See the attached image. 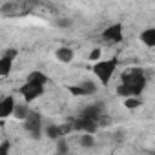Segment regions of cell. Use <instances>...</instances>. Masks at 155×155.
<instances>
[{
  "mask_svg": "<svg viewBox=\"0 0 155 155\" xmlns=\"http://www.w3.org/2000/svg\"><path fill=\"white\" fill-rule=\"evenodd\" d=\"M79 142H81L82 148H93L95 146V137H93V133H84L79 139Z\"/></svg>",
  "mask_w": 155,
  "mask_h": 155,
  "instance_id": "2e32d148",
  "label": "cell"
},
{
  "mask_svg": "<svg viewBox=\"0 0 155 155\" xmlns=\"http://www.w3.org/2000/svg\"><path fill=\"white\" fill-rule=\"evenodd\" d=\"M55 57H57L60 62L68 64V62H71V60H73L75 53H73V49H71V48H68V46H62V48H58V49L55 51Z\"/></svg>",
  "mask_w": 155,
  "mask_h": 155,
  "instance_id": "30bf717a",
  "label": "cell"
},
{
  "mask_svg": "<svg viewBox=\"0 0 155 155\" xmlns=\"http://www.w3.org/2000/svg\"><path fill=\"white\" fill-rule=\"evenodd\" d=\"M140 42L148 48H155V28H148L140 33Z\"/></svg>",
  "mask_w": 155,
  "mask_h": 155,
  "instance_id": "8fae6325",
  "label": "cell"
},
{
  "mask_svg": "<svg viewBox=\"0 0 155 155\" xmlns=\"http://www.w3.org/2000/svg\"><path fill=\"white\" fill-rule=\"evenodd\" d=\"M102 38L110 42H120L122 40V26L120 24H111L102 31Z\"/></svg>",
  "mask_w": 155,
  "mask_h": 155,
  "instance_id": "52a82bcc",
  "label": "cell"
},
{
  "mask_svg": "<svg viewBox=\"0 0 155 155\" xmlns=\"http://www.w3.org/2000/svg\"><path fill=\"white\" fill-rule=\"evenodd\" d=\"M124 139V130H119V133H115V140H122Z\"/></svg>",
  "mask_w": 155,
  "mask_h": 155,
  "instance_id": "cb8c5ba5",
  "label": "cell"
},
{
  "mask_svg": "<svg viewBox=\"0 0 155 155\" xmlns=\"http://www.w3.org/2000/svg\"><path fill=\"white\" fill-rule=\"evenodd\" d=\"M26 82L38 84V86H46V82H48V77H46L44 73H40V71H33V73H29V77H28V81H26Z\"/></svg>",
  "mask_w": 155,
  "mask_h": 155,
  "instance_id": "4fadbf2b",
  "label": "cell"
},
{
  "mask_svg": "<svg viewBox=\"0 0 155 155\" xmlns=\"http://www.w3.org/2000/svg\"><path fill=\"white\" fill-rule=\"evenodd\" d=\"M15 9H17L15 2H4L2 6H0V11H2V15H4V17H11L9 13H11V11L15 13Z\"/></svg>",
  "mask_w": 155,
  "mask_h": 155,
  "instance_id": "ac0fdd59",
  "label": "cell"
},
{
  "mask_svg": "<svg viewBox=\"0 0 155 155\" xmlns=\"http://www.w3.org/2000/svg\"><path fill=\"white\" fill-rule=\"evenodd\" d=\"M57 150H58V155H64V153L68 151V144H66V142L60 139V140H58V146H57Z\"/></svg>",
  "mask_w": 155,
  "mask_h": 155,
  "instance_id": "7402d4cb",
  "label": "cell"
},
{
  "mask_svg": "<svg viewBox=\"0 0 155 155\" xmlns=\"http://www.w3.org/2000/svg\"><path fill=\"white\" fill-rule=\"evenodd\" d=\"M151 155H155V151H153V153H151Z\"/></svg>",
  "mask_w": 155,
  "mask_h": 155,
  "instance_id": "d4e9b609",
  "label": "cell"
},
{
  "mask_svg": "<svg viewBox=\"0 0 155 155\" xmlns=\"http://www.w3.org/2000/svg\"><path fill=\"white\" fill-rule=\"evenodd\" d=\"M17 55H18V51H17V49H13V48H11V49H6V51H4V57H8V58H11V60H13V58H15Z\"/></svg>",
  "mask_w": 155,
  "mask_h": 155,
  "instance_id": "603a6c76",
  "label": "cell"
},
{
  "mask_svg": "<svg viewBox=\"0 0 155 155\" xmlns=\"http://www.w3.org/2000/svg\"><path fill=\"white\" fill-rule=\"evenodd\" d=\"M11 68H13V60L2 55V58H0V75H2V77H8V75L11 73Z\"/></svg>",
  "mask_w": 155,
  "mask_h": 155,
  "instance_id": "9a60e30c",
  "label": "cell"
},
{
  "mask_svg": "<svg viewBox=\"0 0 155 155\" xmlns=\"http://www.w3.org/2000/svg\"><path fill=\"white\" fill-rule=\"evenodd\" d=\"M69 93L79 95V97H82V95H93V93H97V84L91 82V81H84L81 84H77V86H69Z\"/></svg>",
  "mask_w": 155,
  "mask_h": 155,
  "instance_id": "5b68a950",
  "label": "cell"
},
{
  "mask_svg": "<svg viewBox=\"0 0 155 155\" xmlns=\"http://www.w3.org/2000/svg\"><path fill=\"white\" fill-rule=\"evenodd\" d=\"M20 93L24 97L26 102H31L35 99H38L42 93H44V86H38V84H31V82H26L22 88H20Z\"/></svg>",
  "mask_w": 155,
  "mask_h": 155,
  "instance_id": "277c9868",
  "label": "cell"
},
{
  "mask_svg": "<svg viewBox=\"0 0 155 155\" xmlns=\"http://www.w3.org/2000/svg\"><path fill=\"white\" fill-rule=\"evenodd\" d=\"M24 128H26V131L31 139L38 140L42 137V117H40V113L31 111L29 117L24 120Z\"/></svg>",
  "mask_w": 155,
  "mask_h": 155,
  "instance_id": "3957f363",
  "label": "cell"
},
{
  "mask_svg": "<svg viewBox=\"0 0 155 155\" xmlns=\"http://www.w3.org/2000/svg\"><path fill=\"white\" fill-rule=\"evenodd\" d=\"M122 84L130 88L131 97H139L146 88V77L140 68H128L122 73Z\"/></svg>",
  "mask_w": 155,
  "mask_h": 155,
  "instance_id": "6da1fadb",
  "label": "cell"
},
{
  "mask_svg": "<svg viewBox=\"0 0 155 155\" xmlns=\"http://www.w3.org/2000/svg\"><path fill=\"white\" fill-rule=\"evenodd\" d=\"M115 69H117V58L99 60V62H95V66H93V73L97 75V79H99L104 86L110 84V81H111Z\"/></svg>",
  "mask_w": 155,
  "mask_h": 155,
  "instance_id": "7a4b0ae2",
  "label": "cell"
},
{
  "mask_svg": "<svg viewBox=\"0 0 155 155\" xmlns=\"http://www.w3.org/2000/svg\"><path fill=\"white\" fill-rule=\"evenodd\" d=\"M57 26L62 28V29H68V28L73 26V20H71V18H58V20H57Z\"/></svg>",
  "mask_w": 155,
  "mask_h": 155,
  "instance_id": "d6986e66",
  "label": "cell"
},
{
  "mask_svg": "<svg viewBox=\"0 0 155 155\" xmlns=\"http://www.w3.org/2000/svg\"><path fill=\"white\" fill-rule=\"evenodd\" d=\"M29 113H31V110H29L28 104H17L13 115H15V119H18V120H26V119L29 117Z\"/></svg>",
  "mask_w": 155,
  "mask_h": 155,
  "instance_id": "5bb4252c",
  "label": "cell"
},
{
  "mask_svg": "<svg viewBox=\"0 0 155 155\" xmlns=\"http://www.w3.org/2000/svg\"><path fill=\"white\" fill-rule=\"evenodd\" d=\"M139 106H140V99H139V97H128V99H124V108L135 110V108H139Z\"/></svg>",
  "mask_w": 155,
  "mask_h": 155,
  "instance_id": "e0dca14e",
  "label": "cell"
},
{
  "mask_svg": "<svg viewBox=\"0 0 155 155\" xmlns=\"http://www.w3.org/2000/svg\"><path fill=\"white\" fill-rule=\"evenodd\" d=\"M15 108H17V102L13 97H4L2 102H0V117L2 119H8L15 113Z\"/></svg>",
  "mask_w": 155,
  "mask_h": 155,
  "instance_id": "ba28073f",
  "label": "cell"
},
{
  "mask_svg": "<svg viewBox=\"0 0 155 155\" xmlns=\"http://www.w3.org/2000/svg\"><path fill=\"white\" fill-rule=\"evenodd\" d=\"M44 133H46L48 139H53V140H60V137H62V130H60V126H57V124L46 126Z\"/></svg>",
  "mask_w": 155,
  "mask_h": 155,
  "instance_id": "7c38bea8",
  "label": "cell"
},
{
  "mask_svg": "<svg viewBox=\"0 0 155 155\" xmlns=\"http://www.w3.org/2000/svg\"><path fill=\"white\" fill-rule=\"evenodd\" d=\"M0 155H9V140H2V144H0Z\"/></svg>",
  "mask_w": 155,
  "mask_h": 155,
  "instance_id": "44dd1931",
  "label": "cell"
},
{
  "mask_svg": "<svg viewBox=\"0 0 155 155\" xmlns=\"http://www.w3.org/2000/svg\"><path fill=\"white\" fill-rule=\"evenodd\" d=\"M101 55H102V51H101V48H95V49H93V51L90 53V57H88V58H90L91 62H99V58H101Z\"/></svg>",
  "mask_w": 155,
  "mask_h": 155,
  "instance_id": "ffe728a7",
  "label": "cell"
},
{
  "mask_svg": "<svg viewBox=\"0 0 155 155\" xmlns=\"http://www.w3.org/2000/svg\"><path fill=\"white\" fill-rule=\"evenodd\" d=\"M71 124H73V130H79V131H84V133H93L97 130V126H99V122L90 120V119H84L81 115L77 117Z\"/></svg>",
  "mask_w": 155,
  "mask_h": 155,
  "instance_id": "8992f818",
  "label": "cell"
},
{
  "mask_svg": "<svg viewBox=\"0 0 155 155\" xmlns=\"http://www.w3.org/2000/svg\"><path fill=\"white\" fill-rule=\"evenodd\" d=\"M81 117L99 122V120H101V117H102V110H101V106H88V108H84V110H82Z\"/></svg>",
  "mask_w": 155,
  "mask_h": 155,
  "instance_id": "9c48e42d",
  "label": "cell"
}]
</instances>
